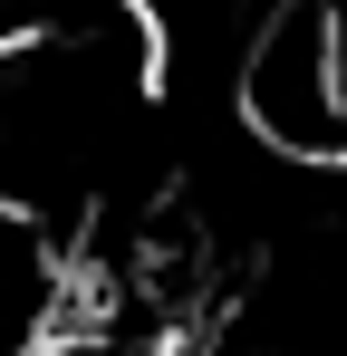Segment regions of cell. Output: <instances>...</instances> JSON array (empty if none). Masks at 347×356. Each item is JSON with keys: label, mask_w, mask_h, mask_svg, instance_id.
<instances>
[{"label": "cell", "mask_w": 347, "mask_h": 356, "mask_svg": "<svg viewBox=\"0 0 347 356\" xmlns=\"http://www.w3.org/2000/svg\"><path fill=\"white\" fill-rule=\"evenodd\" d=\"M231 97L261 154L347 164V19L338 0H280L231 58Z\"/></svg>", "instance_id": "6da1fadb"}]
</instances>
